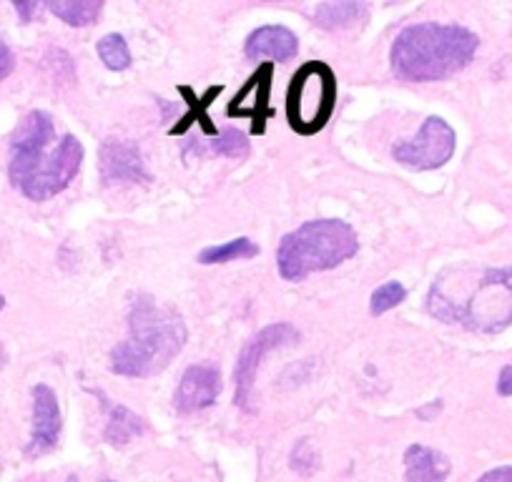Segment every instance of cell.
Segmentation results:
<instances>
[{
    "label": "cell",
    "instance_id": "3",
    "mask_svg": "<svg viewBox=\"0 0 512 482\" xmlns=\"http://www.w3.org/2000/svg\"><path fill=\"white\" fill-rule=\"evenodd\" d=\"M357 252V231L347 221L317 219L284 236L277 249V267L287 282H302L312 272L339 267Z\"/></svg>",
    "mask_w": 512,
    "mask_h": 482
},
{
    "label": "cell",
    "instance_id": "15",
    "mask_svg": "<svg viewBox=\"0 0 512 482\" xmlns=\"http://www.w3.org/2000/svg\"><path fill=\"white\" fill-rule=\"evenodd\" d=\"M367 13V3H319L314 8V23L324 31H344L362 23Z\"/></svg>",
    "mask_w": 512,
    "mask_h": 482
},
{
    "label": "cell",
    "instance_id": "27",
    "mask_svg": "<svg viewBox=\"0 0 512 482\" xmlns=\"http://www.w3.org/2000/svg\"><path fill=\"white\" fill-rule=\"evenodd\" d=\"M6 362H8V354H6V349H3V344H0V370L6 367Z\"/></svg>",
    "mask_w": 512,
    "mask_h": 482
},
{
    "label": "cell",
    "instance_id": "26",
    "mask_svg": "<svg viewBox=\"0 0 512 482\" xmlns=\"http://www.w3.org/2000/svg\"><path fill=\"white\" fill-rule=\"evenodd\" d=\"M16 11L21 13L23 21H31V16L41 11V6H38V3H16Z\"/></svg>",
    "mask_w": 512,
    "mask_h": 482
},
{
    "label": "cell",
    "instance_id": "6",
    "mask_svg": "<svg viewBox=\"0 0 512 482\" xmlns=\"http://www.w3.org/2000/svg\"><path fill=\"white\" fill-rule=\"evenodd\" d=\"M337 106V76L324 61H309L292 76L287 118L297 134L312 136L327 126Z\"/></svg>",
    "mask_w": 512,
    "mask_h": 482
},
{
    "label": "cell",
    "instance_id": "23",
    "mask_svg": "<svg viewBox=\"0 0 512 482\" xmlns=\"http://www.w3.org/2000/svg\"><path fill=\"white\" fill-rule=\"evenodd\" d=\"M13 68H16V56H13V51L8 43L0 41V81L11 76Z\"/></svg>",
    "mask_w": 512,
    "mask_h": 482
},
{
    "label": "cell",
    "instance_id": "17",
    "mask_svg": "<svg viewBox=\"0 0 512 482\" xmlns=\"http://www.w3.org/2000/svg\"><path fill=\"white\" fill-rule=\"evenodd\" d=\"M48 11L61 18L63 23H68V26L83 28L91 26L101 16L103 3L101 0H56V3L48 6Z\"/></svg>",
    "mask_w": 512,
    "mask_h": 482
},
{
    "label": "cell",
    "instance_id": "13",
    "mask_svg": "<svg viewBox=\"0 0 512 482\" xmlns=\"http://www.w3.org/2000/svg\"><path fill=\"white\" fill-rule=\"evenodd\" d=\"M249 58H272V61H289L297 56L299 41L289 28L284 26H264L256 28L244 46Z\"/></svg>",
    "mask_w": 512,
    "mask_h": 482
},
{
    "label": "cell",
    "instance_id": "21",
    "mask_svg": "<svg viewBox=\"0 0 512 482\" xmlns=\"http://www.w3.org/2000/svg\"><path fill=\"white\" fill-rule=\"evenodd\" d=\"M211 151L219 156H229V159H244V156L249 154V141H246L244 134H239V131L226 129L216 136Z\"/></svg>",
    "mask_w": 512,
    "mask_h": 482
},
{
    "label": "cell",
    "instance_id": "2",
    "mask_svg": "<svg viewBox=\"0 0 512 482\" xmlns=\"http://www.w3.org/2000/svg\"><path fill=\"white\" fill-rule=\"evenodd\" d=\"M480 38L457 23H415L392 43V71L405 81H445L475 58Z\"/></svg>",
    "mask_w": 512,
    "mask_h": 482
},
{
    "label": "cell",
    "instance_id": "16",
    "mask_svg": "<svg viewBox=\"0 0 512 482\" xmlns=\"http://www.w3.org/2000/svg\"><path fill=\"white\" fill-rule=\"evenodd\" d=\"M106 410H108V422H106V430H103L106 442H111V445L116 447H123L134 440V437L144 435V420H141L136 412H131L123 405H111V402H106Z\"/></svg>",
    "mask_w": 512,
    "mask_h": 482
},
{
    "label": "cell",
    "instance_id": "11",
    "mask_svg": "<svg viewBox=\"0 0 512 482\" xmlns=\"http://www.w3.org/2000/svg\"><path fill=\"white\" fill-rule=\"evenodd\" d=\"M221 372L214 365H191L176 387L174 405L176 410L191 415V412L206 410L221 395Z\"/></svg>",
    "mask_w": 512,
    "mask_h": 482
},
{
    "label": "cell",
    "instance_id": "4",
    "mask_svg": "<svg viewBox=\"0 0 512 482\" xmlns=\"http://www.w3.org/2000/svg\"><path fill=\"white\" fill-rule=\"evenodd\" d=\"M430 312L450 324L495 334L512 322V267L485 269L462 299L430 292Z\"/></svg>",
    "mask_w": 512,
    "mask_h": 482
},
{
    "label": "cell",
    "instance_id": "18",
    "mask_svg": "<svg viewBox=\"0 0 512 482\" xmlns=\"http://www.w3.org/2000/svg\"><path fill=\"white\" fill-rule=\"evenodd\" d=\"M259 254V247L254 241L239 236V239H231L219 247H209L199 254L201 264H224V262H236V259H251Z\"/></svg>",
    "mask_w": 512,
    "mask_h": 482
},
{
    "label": "cell",
    "instance_id": "28",
    "mask_svg": "<svg viewBox=\"0 0 512 482\" xmlns=\"http://www.w3.org/2000/svg\"><path fill=\"white\" fill-rule=\"evenodd\" d=\"M6 307V297H3V294H0V309Z\"/></svg>",
    "mask_w": 512,
    "mask_h": 482
},
{
    "label": "cell",
    "instance_id": "8",
    "mask_svg": "<svg viewBox=\"0 0 512 482\" xmlns=\"http://www.w3.org/2000/svg\"><path fill=\"white\" fill-rule=\"evenodd\" d=\"M455 131L447 124L445 118L430 116L420 134L410 141H402L392 149L395 161H400L407 169L427 171V169H440L455 154Z\"/></svg>",
    "mask_w": 512,
    "mask_h": 482
},
{
    "label": "cell",
    "instance_id": "14",
    "mask_svg": "<svg viewBox=\"0 0 512 482\" xmlns=\"http://www.w3.org/2000/svg\"><path fill=\"white\" fill-rule=\"evenodd\" d=\"M452 465L442 452L427 445H410L405 450V480L407 482H445Z\"/></svg>",
    "mask_w": 512,
    "mask_h": 482
},
{
    "label": "cell",
    "instance_id": "12",
    "mask_svg": "<svg viewBox=\"0 0 512 482\" xmlns=\"http://www.w3.org/2000/svg\"><path fill=\"white\" fill-rule=\"evenodd\" d=\"M269 91H272V63L262 66L249 78V83L241 88L239 96L231 101L229 116L249 118V121H254V131H264V121L272 116Z\"/></svg>",
    "mask_w": 512,
    "mask_h": 482
},
{
    "label": "cell",
    "instance_id": "19",
    "mask_svg": "<svg viewBox=\"0 0 512 482\" xmlns=\"http://www.w3.org/2000/svg\"><path fill=\"white\" fill-rule=\"evenodd\" d=\"M98 56L106 63V68L111 71H126L131 66V51H128V43L123 41V36L118 33H108L98 41Z\"/></svg>",
    "mask_w": 512,
    "mask_h": 482
},
{
    "label": "cell",
    "instance_id": "9",
    "mask_svg": "<svg viewBox=\"0 0 512 482\" xmlns=\"http://www.w3.org/2000/svg\"><path fill=\"white\" fill-rule=\"evenodd\" d=\"M98 166H101V179L111 184H136V181H149L144 156L134 141L126 139H106L98 151Z\"/></svg>",
    "mask_w": 512,
    "mask_h": 482
},
{
    "label": "cell",
    "instance_id": "24",
    "mask_svg": "<svg viewBox=\"0 0 512 482\" xmlns=\"http://www.w3.org/2000/svg\"><path fill=\"white\" fill-rule=\"evenodd\" d=\"M477 482H512V465L495 467V470L485 472Z\"/></svg>",
    "mask_w": 512,
    "mask_h": 482
},
{
    "label": "cell",
    "instance_id": "7",
    "mask_svg": "<svg viewBox=\"0 0 512 482\" xmlns=\"http://www.w3.org/2000/svg\"><path fill=\"white\" fill-rule=\"evenodd\" d=\"M299 342V332L287 322H277L264 327L262 332L254 334L249 342L244 344L241 349L239 359H236L234 367V402L241 407V410L249 412V400H251V390H254V380L256 372H259V365H262V359L267 357L269 352L274 349L289 347V344Z\"/></svg>",
    "mask_w": 512,
    "mask_h": 482
},
{
    "label": "cell",
    "instance_id": "20",
    "mask_svg": "<svg viewBox=\"0 0 512 482\" xmlns=\"http://www.w3.org/2000/svg\"><path fill=\"white\" fill-rule=\"evenodd\" d=\"M405 297H407V289L402 287L400 282H384L382 287L374 289L369 309H372V314H384V312H390V309H395L397 304L405 302Z\"/></svg>",
    "mask_w": 512,
    "mask_h": 482
},
{
    "label": "cell",
    "instance_id": "25",
    "mask_svg": "<svg viewBox=\"0 0 512 482\" xmlns=\"http://www.w3.org/2000/svg\"><path fill=\"white\" fill-rule=\"evenodd\" d=\"M497 392L502 397H512V367H502L500 380H497Z\"/></svg>",
    "mask_w": 512,
    "mask_h": 482
},
{
    "label": "cell",
    "instance_id": "10",
    "mask_svg": "<svg viewBox=\"0 0 512 482\" xmlns=\"http://www.w3.org/2000/svg\"><path fill=\"white\" fill-rule=\"evenodd\" d=\"M61 437V407L48 385L33 387V432L26 447L28 457H41L58 445Z\"/></svg>",
    "mask_w": 512,
    "mask_h": 482
},
{
    "label": "cell",
    "instance_id": "22",
    "mask_svg": "<svg viewBox=\"0 0 512 482\" xmlns=\"http://www.w3.org/2000/svg\"><path fill=\"white\" fill-rule=\"evenodd\" d=\"M292 467L302 475H312L319 467V455L314 450L312 440H299L297 447L292 450Z\"/></svg>",
    "mask_w": 512,
    "mask_h": 482
},
{
    "label": "cell",
    "instance_id": "5",
    "mask_svg": "<svg viewBox=\"0 0 512 482\" xmlns=\"http://www.w3.org/2000/svg\"><path fill=\"white\" fill-rule=\"evenodd\" d=\"M31 151V154H11L8 176L11 184L31 201H46L61 194L83 164V146L76 136L66 134L51 154Z\"/></svg>",
    "mask_w": 512,
    "mask_h": 482
},
{
    "label": "cell",
    "instance_id": "1",
    "mask_svg": "<svg viewBox=\"0 0 512 482\" xmlns=\"http://www.w3.org/2000/svg\"><path fill=\"white\" fill-rule=\"evenodd\" d=\"M186 344V324L171 307L139 294L128 307V337L111 349V372L151 377L174 362Z\"/></svg>",
    "mask_w": 512,
    "mask_h": 482
},
{
    "label": "cell",
    "instance_id": "29",
    "mask_svg": "<svg viewBox=\"0 0 512 482\" xmlns=\"http://www.w3.org/2000/svg\"><path fill=\"white\" fill-rule=\"evenodd\" d=\"M103 482H111V480H103Z\"/></svg>",
    "mask_w": 512,
    "mask_h": 482
}]
</instances>
